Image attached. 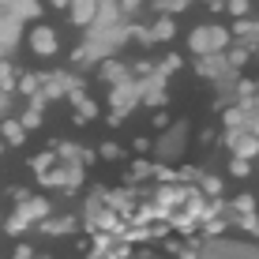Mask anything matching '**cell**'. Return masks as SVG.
I'll return each instance as SVG.
<instances>
[{
  "label": "cell",
  "instance_id": "1f68e13d",
  "mask_svg": "<svg viewBox=\"0 0 259 259\" xmlns=\"http://www.w3.org/2000/svg\"><path fill=\"white\" fill-rule=\"evenodd\" d=\"M8 259H38V248H34L30 240H15L12 252H8Z\"/></svg>",
  "mask_w": 259,
  "mask_h": 259
},
{
  "label": "cell",
  "instance_id": "60d3db41",
  "mask_svg": "<svg viewBox=\"0 0 259 259\" xmlns=\"http://www.w3.org/2000/svg\"><path fill=\"white\" fill-rule=\"evenodd\" d=\"M124 12H128V15H139V12H143V4H136V0H128V4H124Z\"/></svg>",
  "mask_w": 259,
  "mask_h": 259
},
{
  "label": "cell",
  "instance_id": "7c38bea8",
  "mask_svg": "<svg viewBox=\"0 0 259 259\" xmlns=\"http://www.w3.org/2000/svg\"><path fill=\"white\" fill-rule=\"evenodd\" d=\"M147 38H150V46H169V41H177V19H165V15L150 19L147 23Z\"/></svg>",
  "mask_w": 259,
  "mask_h": 259
},
{
  "label": "cell",
  "instance_id": "7402d4cb",
  "mask_svg": "<svg viewBox=\"0 0 259 259\" xmlns=\"http://www.w3.org/2000/svg\"><path fill=\"white\" fill-rule=\"evenodd\" d=\"M0 226H4V237H12V240H23V233H26V229H30V222H26L23 214L8 210L4 218H0Z\"/></svg>",
  "mask_w": 259,
  "mask_h": 259
},
{
  "label": "cell",
  "instance_id": "52a82bcc",
  "mask_svg": "<svg viewBox=\"0 0 259 259\" xmlns=\"http://www.w3.org/2000/svg\"><path fill=\"white\" fill-rule=\"evenodd\" d=\"M15 214H23L30 226H41L46 218H53V203H49V195L46 192H30L26 199L19 203V207H12Z\"/></svg>",
  "mask_w": 259,
  "mask_h": 259
},
{
  "label": "cell",
  "instance_id": "ffe728a7",
  "mask_svg": "<svg viewBox=\"0 0 259 259\" xmlns=\"http://www.w3.org/2000/svg\"><path fill=\"white\" fill-rule=\"evenodd\" d=\"M165 255H173V259H195V255H199V240L188 244V240L165 237V240H162V259H165Z\"/></svg>",
  "mask_w": 259,
  "mask_h": 259
},
{
  "label": "cell",
  "instance_id": "8d00e7d4",
  "mask_svg": "<svg viewBox=\"0 0 259 259\" xmlns=\"http://www.w3.org/2000/svg\"><path fill=\"white\" fill-rule=\"evenodd\" d=\"M87 60V46H71L68 49V64H83Z\"/></svg>",
  "mask_w": 259,
  "mask_h": 259
},
{
  "label": "cell",
  "instance_id": "d6a6232c",
  "mask_svg": "<svg viewBox=\"0 0 259 259\" xmlns=\"http://www.w3.org/2000/svg\"><path fill=\"white\" fill-rule=\"evenodd\" d=\"M252 12H255V4H248V0H233V4H226V15H233V19H248Z\"/></svg>",
  "mask_w": 259,
  "mask_h": 259
},
{
  "label": "cell",
  "instance_id": "b9f144b4",
  "mask_svg": "<svg viewBox=\"0 0 259 259\" xmlns=\"http://www.w3.org/2000/svg\"><path fill=\"white\" fill-rule=\"evenodd\" d=\"M136 259H162V255H154V252H136Z\"/></svg>",
  "mask_w": 259,
  "mask_h": 259
},
{
  "label": "cell",
  "instance_id": "f6af8a7d",
  "mask_svg": "<svg viewBox=\"0 0 259 259\" xmlns=\"http://www.w3.org/2000/svg\"><path fill=\"white\" fill-rule=\"evenodd\" d=\"M38 259H57V255H38Z\"/></svg>",
  "mask_w": 259,
  "mask_h": 259
},
{
  "label": "cell",
  "instance_id": "484cf974",
  "mask_svg": "<svg viewBox=\"0 0 259 259\" xmlns=\"http://www.w3.org/2000/svg\"><path fill=\"white\" fill-rule=\"evenodd\" d=\"M252 173H255L252 162H240V158H229L226 162V177L229 181H252Z\"/></svg>",
  "mask_w": 259,
  "mask_h": 259
},
{
  "label": "cell",
  "instance_id": "ab89813d",
  "mask_svg": "<svg viewBox=\"0 0 259 259\" xmlns=\"http://www.w3.org/2000/svg\"><path fill=\"white\" fill-rule=\"evenodd\" d=\"M207 12H210V15H226V4H222V0H210Z\"/></svg>",
  "mask_w": 259,
  "mask_h": 259
},
{
  "label": "cell",
  "instance_id": "603a6c76",
  "mask_svg": "<svg viewBox=\"0 0 259 259\" xmlns=\"http://www.w3.org/2000/svg\"><path fill=\"white\" fill-rule=\"evenodd\" d=\"M195 75H199V79H222V75H226V60H222V57L195 60Z\"/></svg>",
  "mask_w": 259,
  "mask_h": 259
},
{
  "label": "cell",
  "instance_id": "83f0119b",
  "mask_svg": "<svg viewBox=\"0 0 259 259\" xmlns=\"http://www.w3.org/2000/svg\"><path fill=\"white\" fill-rule=\"evenodd\" d=\"M169 124H173V109H150V120H147L150 136H158V132H165Z\"/></svg>",
  "mask_w": 259,
  "mask_h": 259
},
{
  "label": "cell",
  "instance_id": "d4e9b609",
  "mask_svg": "<svg viewBox=\"0 0 259 259\" xmlns=\"http://www.w3.org/2000/svg\"><path fill=\"white\" fill-rule=\"evenodd\" d=\"M226 233H229V222L222 218V214H218V218H210V222H203V226H199V240H203V237H207V240H218V237H226Z\"/></svg>",
  "mask_w": 259,
  "mask_h": 259
},
{
  "label": "cell",
  "instance_id": "f1b7e54d",
  "mask_svg": "<svg viewBox=\"0 0 259 259\" xmlns=\"http://www.w3.org/2000/svg\"><path fill=\"white\" fill-rule=\"evenodd\" d=\"M26 165H30V173H34V177H41L46 169H53V165H57V154H53V150H38V154H34Z\"/></svg>",
  "mask_w": 259,
  "mask_h": 259
},
{
  "label": "cell",
  "instance_id": "ac0fdd59",
  "mask_svg": "<svg viewBox=\"0 0 259 259\" xmlns=\"http://www.w3.org/2000/svg\"><path fill=\"white\" fill-rule=\"evenodd\" d=\"M195 192H199L203 199L222 203V192H226V177H222V173H203L199 181H195Z\"/></svg>",
  "mask_w": 259,
  "mask_h": 259
},
{
  "label": "cell",
  "instance_id": "44dd1931",
  "mask_svg": "<svg viewBox=\"0 0 259 259\" xmlns=\"http://www.w3.org/2000/svg\"><path fill=\"white\" fill-rule=\"evenodd\" d=\"M15 79H19V64L8 57H0V94L15 98Z\"/></svg>",
  "mask_w": 259,
  "mask_h": 259
},
{
  "label": "cell",
  "instance_id": "836d02e7",
  "mask_svg": "<svg viewBox=\"0 0 259 259\" xmlns=\"http://www.w3.org/2000/svg\"><path fill=\"white\" fill-rule=\"evenodd\" d=\"M105 259H136V248H132V244H120V240H113L109 252H105Z\"/></svg>",
  "mask_w": 259,
  "mask_h": 259
},
{
  "label": "cell",
  "instance_id": "f35d334b",
  "mask_svg": "<svg viewBox=\"0 0 259 259\" xmlns=\"http://www.w3.org/2000/svg\"><path fill=\"white\" fill-rule=\"evenodd\" d=\"M46 12H60V15H64V12H68V0H49Z\"/></svg>",
  "mask_w": 259,
  "mask_h": 259
},
{
  "label": "cell",
  "instance_id": "7a4b0ae2",
  "mask_svg": "<svg viewBox=\"0 0 259 259\" xmlns=\"http://www.w3.org/2000/svg\"><path fill=\"white\" fill-rule=\"evenodd\" d=\"M23 46H26V53H30L34 60H57L60 49H64V41H60V30L53 23L34 19L26 26V34H23Z\"/></svg>",
  "mask_w": 259,
  "mask_h": 259
},
{
  "label": "cell",
  "instance_id": "d590c367",
  "mask_svg": "<svg viewBox=\"0 0 259 259\" xmlns=\"http://www.w3.org/2000/svg\"><path fill=\"white\" fill-rule=\"evenodd\" d=\"M8 195H12V207H19L26 195H30V188H23V184H12V188H8Z\"/></svg>",
  "mask_w": 259,
  "mask_h": 259
},
{
  "label": "cell",
  "instance_id": "e0dca14e",
  "mask_svg": "<svg viewBox=\"0 0 259 259\" xmlns=\"http://www.w3.org/2000/svg\"><path fill=\"white\" fill-rule=\"evenodd\" d=\"M15 120L23 124L26 136H30V132H38V128H46V102H41V98H38V102H30V105H26V109H23Z\"/></svg>",
  "mask_w": 259,
  "mask_h": 259
},
{
  "label": "cell",
  "instance_id": "e575fe53",
  "mask_svg": "<svg viewBox=\"0 0 259 259\" xmlns=\"http://www.w3.org/2000/svg\"><path fill=\"white\" fill-rule=\"evenodd\" d=\"M154 184H177V169L158 165V169H154Z\"/></svg>",
  "mask_w": 259,
  "mask_h": 259
},
{
  "label": "cell",
  "instance_id": "9c48e42d",
  "mask_svg": "<svg viewBox=\"0 0 259 259\" xmlns=\"http://www.w3.org/2000/svg\"><path fill=\"white\" fill-rule=\"evenodd\" d=\"M98 12H102V4H98V0H71L64 15H68L71 26H79V30H83V26H94V23H98Z\"/></svg>",
  "mask_w": 259,
  "mask_h": 259
},
{
  "label": "cell",
  "instance_id": "3957f363",
  "mask_svg": "<svg viewBox=\"0 0 259 259\" xmlns=\"http://www.w3.org/2000/svg\"><path fill=\"white\" fill-rule=\"evenodd\" d=\"M64 102L71 105V124H75V128H87V124L102 120V102H98L94 94H87L83 83L71 87V94L64 98Z\"/></svg>",
  "mask_w": 259,
  "mask_h": 259
},
{
  "label": "cell",
  "instance_id": "4316f807",
  "mask_svg": "<svg viewBox=\"0 0 259 259\" xmlns=\"http://www.w3.org/2000/svg\"><path fill=\"white\" fill-rule=\"evenodd\" d=\"M150 12L173 19V15H184V12H188V4H184V0H154V4H150Z\"/></svg>",
  "mask_w": 259,
  "mask_h": 259
},
{
  "label": "cell",
  "instance_id": "6da1fadb",
  "mask_svg": "<svg viewBox=\"0 0 259 259\" xmlns=\"http://www.w3.org/2000/svg\"><path fill=\"white\" fill-rule=\"evenodd\" d=\"M229 46H233V38H229V30L222 23H199L188 30V53L195 60L203 57H222Z\"/></svg>",
  "mask_w": 259,
  "mask_h": 259
},
{
  "label": "cell",
  "instance_id": "30bf717a",
  "mask_svg": "<svg viewBox=\"0 0 259 259\" xmlns=\"http://www.w3.org/2000/svg\"><path fill=\"white\" fill-rule=\"evenodd\" d=\"M41 83H46V71H38V68H19V79H15V98H30V102H38V98H41Z\"/></svg>",
  "mask_w": 259,
  "mask_h": 259
},
{
  "label": "cell",
  "instance_id": "9a60e30c",
  "mask_svg": "<svg viewBox=\"0 0 259 259\" xmlns=\"http://www.w3.org/2000/svg\"><path fill=\"white\" fill-rule=\"evenodd\" d=\"M184 64H188V60H184L177 49H162V57L154 60V79H169V75H177V71H184Z\"/></svg>",
  "mask_w": 259,
  "mask_h": 259
},
{
  "label": "cell",
  "instance_id": "8992f818",
  "mask_svg": "<svg viewBox=\"0 0 259 259\" xmlns=\"http://www.w3.org/2000/svg\"><path fill=\"white\" fill-rule=\"evenodd\" d=\"M222 147L229 150V158H240V162H255L259 158V139L248 136V132H229V136H222Z\"/></svg>",
  "mask_w": 259,
  "mask_h": 259
},
{
  "label": "cell",
  "instance_id": "4fadbf2b",
  "mask_svg": "<svg viewBox=\"0 0 259 259\" xmlns=\"http://www.w3.org/2000/svg\"><path fill=\"white\" fill-rule=\"evenodd\" d=\"M79 226H83V222H79L75 214H57V218H46L38 229H41L46 237H71Z\"/></svg>",
  "mask_w": 259,
  "mask_h": 259
},
{
  "label": "cell",
  "instance_id": "2e32d148",
  "mask_svg": "<svg viewBox=\"0 0 259 259\" xmlns=\"http://www.w3.org/2000/svg\"><path fill=\"white\" fill-rule=\"evenodd\" d=\"M94 158H98V162H105V165H120L124 158H128V147H124L120 139H102L94 147Z\"/></svg>",
  "mask_w": 259,
  "mask_h": 259
},
{
  "label": "cell",
  "instance_id": "cb8c5ba5",
  "mask_svg": "<svg viewBox=\"0 0 259 259\" xmlns=\"http://www.w3.org/2000/svg\"><path fill=\"white\" fill-rule=\"evenodd\" d=\"M124 147H128L132 158H150V150H154V136H150V132H136Z\"/></svg>",
  "mask_w": 259,
  "mask_h": 259
},
{
  "label": "cell",
  "instance_id": "d6986e66",
  "mask_svg": "<svg viewBox=\"0 0 259 259\" xmlns=\"http://www.w3.org/2000/svg\"><path fill=\"white\" fill-rule=\"evenodd\" d=\"M255 57V46H248V41H237V46H229L226 53H222V60H226V68H248Z\"/></svg>",
  "mask_w": 259,
  "mask_h": 259
},
{
  "label": "cell",
  "instance_id": "5bb4252c",
  "mask_svg": "<svg viewBox=\"0 0 259 259\" xmlns=\"http://www.w3.org/2000/svg\"><path fill=\"white\" fill-rule=\"evenodd\" d=\"M0 147H12V150L26 147V132L15 117H0Z\"/></svg>",
  "mask_w": 259,
  "mask_h": 259
},
{
  "label": "cell",
  "instance_id": "4dcf8cb0",
  "mask_svg": "<svg viewBox=\"0 0 259 259\" xmlns=\"http://www.w3.org/2000/svg\"><path fill=\"white\" fill-rule=\"evenodd\" d=\"M195 143H199V147H214V143H222V132L214 128V124H203V128L195 132Z\"/></svg>",
  "mask_w": 259,
  "mask_h": 259
},
{
  "label": "cell",
  "instance_id": "bcb514c9",
  "mask_svg": "<svg viewBox=\"0 0 259 259\" xmlns=\"http://www.w3.org/2000/svg\"><path fill=\"white\" fill-rule=\"evenodd\" d=\"M0 150H4V147H0Z\"/></svg>",
  "mask_w": 259,
  "mask_h": 259
},
{
  "label": "cell",
  "instance_id": "ee69618b",
  "mask_svg": "<svg viewBox=\"0 0 259 259\" xmlns=\"http://www.w3.org/2000/svg\"><path fill=\"white\" fill-rule=\"evenodd\" d=\"M83 259H105V255H102V252H87Z\"/></svg>",
  "mask_w": 259,
  "mask_h": 259
},
{
  "label": "cell",
  "instance_id": "5b68a950",
  "mask_svg": "<svg viewBox=\"0 0 259 259\" xmlns=\"http://www.w3.org/2000/svg\"><path fill=\"white\" fill-rule=\"evenodd\" d=\"M154 169H158L154 158H128V165H124V173H120V188L136 192L139 184H150L154 181Z\"/></svg>",
  "mask_w": 259,
  "mask_h": 259
},
{
  "label": "cell",
  "instance_id": "7bdbcfd3",
  "mask_svg": "<svg viewBox=\"0 0 259 259\" xmlns=\"http://www.w3.org/2000/svg\"><path fill=\"white\" fill-rule=\"evenodd\" d=\"M252 113H255V117H259V94L252 98Z\"/></svg>",
  "mask_w": 259,
  "mask_h": 259
},
{
  "label": "cell",
  "instance_id": "277c9868",
  "mask_svg": "<svg viewBox=\"0 0 259 259\" xmlns=\"http://www.w3.org/2000/svg\"><path fill=\"white\" fill-rule=\"evenodd\" d=\"M94 79H98V83H105L109 91H117V87H132L128 60H117V57H105V60H98Z\"/></svg>",
  "mask_w": 259,
  "mask_h": 259
},
{
  "label": "cell",
  "instance_id": "ba28073f",
  "mask_svg": "<svg viewBox=\"0 0 259 259\" xmlns=\"http://www.w3.org/2000/svg\"><path fill=\"white\" fill-rule=\"evenodd\" d=\"M79 79L71 75V71H46V83H41V102H60V98L71 94V87H75Z\"/></svg>",
  "mask_w": 259,
  "mask_h": 259
},
{
  "label": "cell",
  "instance_id": "f546056e",
  "mask_svg": "<svg viewBox=\"0 0 259 259\" xmlns=\"http://www.w3.org/2000/svg\"><path fill=\"white\" fill-rule=\"evenodd\" d=\"M124 41H128L132 49H147V46H150V38H147V26L132 23V26H128V34H124Z\"/></svg>",
  "mask_w": 259,
  "mask_h": 259
},
{
  "label": "cell",
  "instance_id": "74e56055",
  "mask_svg": "<svg viewBox=\"0 0 259 259\" xmlns=\"http://www.w3.org/2000/svg\"><path fill=\"white\" fill-rule=\"evenodd\" d=\"M71 248H75V255H87V252H91V240H87V233L75 237V244H71Z\"/></svg>",
  "mask_w": 259,
  "mask_h": 259
},
{
  "label": "cell",
  "instance_id": "8fae6325",
  "mask_svg": "<svg viewBox=\"0 0 259 259\" xmlns=\"http://www.w3.org/2000/svg\"><path fill=\"white\" fill-rule=\"evenodd\" d=\"M222 210H226V222H237V218H252L259 214V203L252 192H237L229 203H222Z\"/></svg>",
  "mask_w": 259,
  "mask_h": 259
}]
</instances>
